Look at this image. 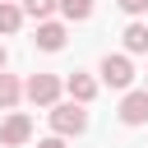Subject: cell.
Instances as JSON below:
<instances>
[{"instance_id":"4","label":"cell","mask_w":148,"mask_h":148,"mask_svg":"<svg viewBox=\"0 0 148 148\" xmlns=\"http://www.w3.org/2000/svg\"><path fill=\"white\" fill-rule=\"evenodd\" d=\"M28 139H32V120H28L23 111L5 116V125H0V143H5V148H18V143H28Z\"/></svg>"},{"instance_id":"15","label":"cell","mask_w":148,"mask_h":148,"mask_svg":"<svg viewBox=\"0 0 148 148\" xmlns=\"http://www.w3.org/2000/svg\"><path fill=\"white\" fill-rule=\"evenodd\" d=\"M5 65H9V56H5V46H0V74H5Z\"/></svg>"},{"instance_id":"14","label":"cell","mask_w":148,"mask_h":148,"mask_svg":"<svg viewBox=\"0 0 148 148\" xmlns=\"http://www.w3.org/2000/svg\"><path fill=\"white\" fill-rule=\"evenodd\" d=\"M37 148H65V139H60V134H51V139H42Z\"/></svg>"},{"instance_id":"6","label":"cell","mask_w":148,"mask_h":148,"mask_svg":"<svg viewBox=\"0 0 148 148\" xmlns=\"http://www.w3.org/2000/svg\"><path fill=\"white\" fill-rule=\"evenodd\" d=\"M65 37H69L65 23H51V18H46V23H37V37H32V42H37L42 51H65Z\"/></svg>"},{"instance_id":"3","label":"cell","mask_w":148,"mask_h":148,"mask_svg":"<svg viewBox=\"0 0 148 148\" xmlns=\"http://www.w3.org/2000/svg\"><path fill=\"white\" fill-rule=\"evenodd\" d=\"M102 83H111V88H130V83H134V65H130V56H102Z\"/></svg>"},{"instance_id":"9","label":"cell","mask_w":148,"mask_h":148,"mask_svg":"<svg viewBox=\"0 0 148 148\" xmlns=\"http://www.w3.org/2000/svg\"><path fill=\"white\" fill-rule=\"evenodd\" d=\"M18 97H23V83H18L14 74H0V111H14Z\"/></svg>"},{"instance_id":"7","label":"cell","mask_w":148,"mask_h":148,"mask_svg":"<svg viewBox=\"0 0 148 148\" xmlns=\"http://www.w3.org/2000/svg\"><path fill=\"white\" fill-rule=\"evenodd\" d=\"M65 88H69V102H79V106H88V102L97 97V79H92V74H69Z\"/></svg>"},{"instance_id":"12","label":"cell","mask_w":148,"mask_h":148,"mask_svg":"<svg viewBox=\"0 0 148 148\" xmlns=\"http://www.w3.org/2000/svg\"><path fill=\"white\" fill-rule=\"evenodd\" d=\"M56 9H60V0H23V14H32L37 23H46Z\"/></svg>"},{"instance_id":"13","label":"cell","mask_w":148,"mask_h":148,"mask_svg":"<svg viewBox=\"0 0 148 148\" xmlns=\"http://www.w3.org/2000/svg\"><path fill=\"white\" fill-rule=\"evenodd\" d=\"M116 5H120V9H125V14H130V18H139V14H143V9H148V0H116Z\"/></svg>"},{"instance_id":"10","label":"cell","mask_w":148,"mask_h":148,"mask_svg":"<svg viewBox=\"0 0 148 148\" xmlns=\"http://www.w3.org/2000/svg\"><path fill=\"white\" fill-rule=\"evenodd\" d=\"M120 37H125V51H130V56L148 51V23H130V28L120 32Z\"/></svg>"},{"instance_id":"2","label":"cell","mask_w":148,"mask_h":148,"mask_svg":"<svg viewBox=\"0 0 148 148\" xmlns=\"http://www.w3.org/2000/svg\"><path fill=\"white\" fill-rule=\"evenodd\" d=\"M60 79L56 74H32L28 83H23V97L32 102V106H60Z\"/></svg>"},{"instance_id":"5","label":"cell","mask_w":148,"mask_h":148,"mask_svg":"<svg viewBox=\"0 0 148 148\" xmlns=\"http://www.w3.org/2000/svg\"><path fill=\"white\" fill-rule=\"evenodd\" d=\"M148 120V88H134V92H125V102H120V125H143Z\"/></svg>"},{"instance_id":"1","label":"cell","mask_w":148,"mask_h":148,"mask_svg":"<svg viewBox=\"0 0 148 148\" xmlns=\"http://www.w3.org/2000/svg\"><path fill=\"white\" fill-rule=\"evenodd\" d=\"M51 130H56L60 139H79V134L88 130V111H83L79 102H60V106H51Z\"/></svg>"},{"instance_id":"8","label":"cell","mask_w":148,"mask_h":148,"mask_svg":"<svg viewBox=\"0 0 148 148\" xmlns=\"http://www.w3.org/2000/svg\"><path fill=\"white\" fill-rule=\"evenodd\" d=\"M23 28V5H14V0H0V32L5 37H14Z\"/></svg>"},{"instance_id":"11","label":"cell","mask_w":148,"mask_h":148,"mask_svg":"<svg viewBox=\"0 0 148 148\" xmlns=\"http://www.w3.org/2000/svg\"><path fill=\"white\" fill-rule=\"evenodd\" d=\"M60 14L69 23H83V18H92V0H60Z\"/></svg>"}]
</instances>
